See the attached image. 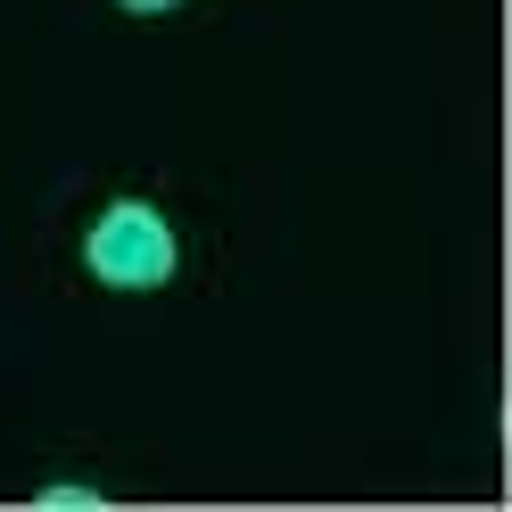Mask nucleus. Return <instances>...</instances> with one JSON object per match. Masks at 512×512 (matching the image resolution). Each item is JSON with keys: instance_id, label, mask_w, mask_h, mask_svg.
Returning <instances> with one entry per match:
<instances>
[{"instance_id": "2", "label": "nucleus", "mask_w": 512, "mask_h": 512, "mask_svg": "<svg viewBox=\"0 0 512 512\" xmlns=\"http://www.w3.org/2000/svg\"><path fill=\"white\" fill-rule=\"evenodd\" d=\"M116 9H133V17H166V9H182V0H116Z\"/></svg>"}, {"instance_id": "1", "label": "nucleus", "mask_w": 512, "mask_h": 512, "mask_svg": "<svg viewBox=\"0 0 512 512\" xmlns=\"http://www.w3.org/2000/svg\"><path fill=\"white\" fill-rule=\"evenodd\" d=\"M83 265H91V281H108V290H166L174 265H182V240L149 199H116V207L91 215Z\"/></svg>"}]
</instances>
